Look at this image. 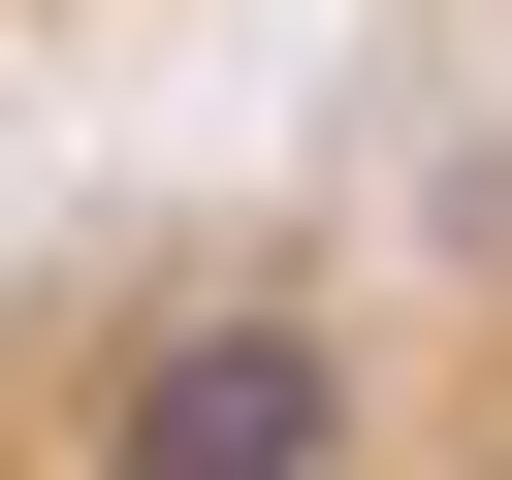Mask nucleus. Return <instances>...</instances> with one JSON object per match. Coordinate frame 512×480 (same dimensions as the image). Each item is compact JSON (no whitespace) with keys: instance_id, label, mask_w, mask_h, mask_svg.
Returning <instances> with one entry per match:
<instances>
[{"instance_id":"f257e3e1","label":"nucleus","mask_w":512,"mask_h":480,"mask_svg":"<svg viewBox=\"0 0 512 480\" xmlns=\"http://www.w3.org/2000/svg\"><path fill=\"white\" fill-rule=\"evenodd\" d=\"M320 448H352V352H320V320H160L128 480H320Z\"/></svg>"}]
</instances>
